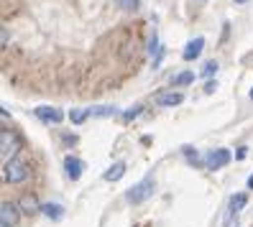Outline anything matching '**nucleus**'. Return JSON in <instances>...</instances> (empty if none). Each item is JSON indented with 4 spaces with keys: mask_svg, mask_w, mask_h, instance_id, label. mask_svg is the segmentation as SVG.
Returning a JSON list of instances; mask_svg holds the SVG:
<instances>
[{
    "mask_svg": "<svg viewBox=\"0 0 253 227\" xmlns=\"http://www.w3.org/2000/svg\"><path fill=\"white\" fill-rule=\"evenodd\" d=\"M154 189H156V181H154V176L148 174L146 179H141L136 187H130L128 191H126V202H130V204H141V202H146L148 196L154 194Z\"/></svg>",
    "mask_w": 253,
    "mask_h": 227,
    "instance_id": "1",
    "label": "nucleus"
},
{
    "mask_svg": "<svg viewBox=\"0 0 253 227\" xmlns=\"http://www.w3.org/2000/svg\"><path fill=\"white\" fill-rule=\"evenodd\" d=\"M3 179L8 181V184H21V181L28 179V166L18 158L13 161H5L3 163Z\"/></svg>",
    "mask_w": 253,
    "mask_h": 227,
    "instance_id": "2",
    "label": "nucleus"
},
{
    "mask_svg": "<svg viewBox=\"0 0 253 227\" xmlns=\"http://www.w3.org/2000/svg\"><path fill=\"white\" fill-rule=\"evenodd\" d=\"M228 163H230V151L228 148H215V151H210V153L205 156V166L210 171L222 169V166H228Z\"/></svg>",
    "mask_w": 253,
    "mask_h": 227,
    "instance_id": "3",
    "label": "nucleus"
},
{
    "mask_svg": "<svg viewBox=\"0 0 253 227\" xmlns=\"http://www.w3.org/2000/svg\"><path fill=\"white\" fill-rule=\"evenodd\" d=\"M0 143H3V158L5 161H13V153L18 151V141H16V135H13L10 130H0Z\"/></svg>",
    "mask_w": 253,
    "mask_h": 227,
    "instance_id": "4",
    "label": "nucleus"
},
{
    "mask_svg": "<svg viewBox=\"0 0 253 227\" xmlns=\"http://www.w3.org/2000/svg\"><path fill=\"white\" fill-rule=\"evenodd\" d=\"M154 102L159 105V108H176V105L184 102V95L182 92H174V89H169V92H159L154 97Z\"/></svg>",
    "mask_w": 253,
    "mask_h": 227,
    "instance_id": "5",
    "label": "nucleus"
},
{
    "mask_svg": "<svg viewBox=\"0 0 253 227\" xmlns=\"http://www.w3.org/2000/svg\"><path fill=\"white\" fill-rule=\"evenodd\" d=\"M202 49H205V38L202 36H197V38H192L187 46H184V51H182V56H184V62H195V59L202 54Z\"/></svg>",
    "mask_w": 253,
    "mask_h": 227,
    "instance_id": "6",
    "label": "nucleus"
},
{
    "mask_svg": "<svg viewBox=\"0 0 253 227\" xmlns=\"http://www.w3.org/2000/svg\"><path fill=\"white\" fill-rule=\"evenodd\" d=\"M18 220V207L16 204H10V202H3L0 204V225H16Z\"/></svg>",
    "mask_w": 253,
    "mask_h": 227,
    "instance_id": "7",
    "label": "nucleus"
},
{
    "mask_svg": "<svg viewBox=\"0 0 253 227\" xmlns=\"http://www.w3.org/2000/svg\"><path fill=\"white\" fill-rule=\"evenodd\" d=\"M18 207H21V212H26V215H36V212H41L43 204H39L36 194H23L21 202H18Z\"/></svg>",
    "mask_w": 253,
    "mask_h": 227,
    "instance_id": "8",
    "label": "nucleus"
},
{
    "mask_svg": "<svg viewBox=\"0 0 253 227\" xmlns=\"http://www.w3.org/2000/svg\"><path fill=\"white\" fill-rule=\"evenodd\" d=\"M64 169H67V176H69L72 181H77V179L82 176L84 163H82L80 158H74V156H67V158H64Z\"/></svg>",
    "mask_w": 253,
    "mask_h": 227,
    "instance_id": "9",
    "label": "nucleus"
},
{
    "mask_svg": "<svg viewBox=\"0 0 253 227\" xmlns=\"http://www.w3.org/2000/svg\"><path fill=\"white\" fill-rule=\"evenodd\" d=\"M36 117L39 120H43V123H62V113H59L56 108H46V105H43V108H36Z\"/></svg>",
    "mask_w": 253,
    "mask_h": 227,
    "instance_id": "10",
    "label": "nucleus"
},
{
    "mask_svg": "<svg viewBox=\"0 0 253 227\" xmlns=\"http://www.w3.org/2000/svg\"><path fill=\"white\" fill-rule=\"evenodd\" d=\"M123 174H126V163H123V161H115L110 169L102 174V179H105V181H121Z\"/></svg>",
    "mask_w": 253,
    "mask_h": 227,
    "instance_id": "11",
    "label": "nucleus"
},
{
    "mask_svg": "<svg viewBox=\"0 0 253 227\" xmlns=\"http://www.w3.org/2000/svg\"><path fill=\"white\" fill-rule=\"evenodd\" d=\"M41 212H43L49 220H62V217H64V207H62V204H43Z\"/></svg>",
    "mask_w": 253,
    "mask_h": 227,
    "instance_id": "12",
    "label": "nucleus"
},
{
    "mask_svg": "<svg viewBox=\"0 0 253 227\" xmlns=\"http://www.w3.org/2000/svg\"><path fill=\"white\" fill-rule=\"evenodd\" d=\"M246 202H248L246 194H233L230 196V215H238V212L246 207Z\"/></svg>",
    "mask_w": 253,
    "mask_h": 227,
    "instance_id": "13",
    "label": "nucleus"
},
{
    "mask_svg": "<svg viewBox=\"0 0 253 227\" xmlns=\"http://www.w3.org/2000/svg\"><path fill=\"white\" fill-rule=\"evenodd\" d=\"M115 113H118V110L110 108V105H100V108H92V110H90L92 117H110V115H115Z\"/></svg>",
    "mask_w": 253,
    "mask_h": 227,
    "instance_id": "14",
    "label": "nucleus"
},
{
    "mask_svg": "<svg viewBox=\"0 0 253 227\" xmlns=\"http://www.w3.org/2000/svg\"><path fill=\"white\" fill-rule=\"evenodd\" d=\"M192 82H195V74L192 72H182L174 77V87H184V84H192Z\"/></svg>",
    "mask_w": 253,
    "mask_h": 227,
    "instance_id": "15",
    "label": "nucleus"
},
{
    "mask_svg": "<svg viewBox=\"0 0 253 227\" xmlns=\"http://www.w3.org/2000/svg\"><path fill=\"white\" fill-rule=\"evenodd\" d=\"M217 62H215V59H212V62H207L205 67H202V77H212V74H217Z\"/></svg>",
    "mask_w": 253,
    "mask_h": 227,
    "instance_id": "16",
    "label": "nucleus"
},
{
    "mask_svg": "<svg viewBox=\"0 0 253 227\" xmlns=\"http://www.w3.org/2000/svg\"><path fill=\"white\" fill-rule=\"evenodd\" d=\"M87 115H90V110H72V113H69V120H72V123H77V125H80V123H82V120H84Z\"/></svg>",
    "mask_w": 253,
    "mask_h": 227,
    "instance_id": "17",
    "label": "nucleus"
},
{
    "mask_svg": "<svg viewBox=\"0 0 253 227\" xmlns=\"http://www.w3.org/2000/svg\"><path fill=\"white\" fill-rule=\"evenodd\" d=\"M184 156H187V161H189L192 166H197V163H200V153H197V151H192V148H184Z\"/></svg>",
    "mask_w": 253,
    "mask_h": 227,
    "instance_id": "18",
    "label": "nucleus"
},
{
    "mask_svg": "<svg viewBox=\"0 0 253 227\" xmlns=\"http://www.w3.org/2000/svg\"><path fill=\"white\" fill-rule=\"evenodd\" d=\"M118 5H121L123 10H136L138 8V0H115Z\"/></svg>",
    "mask_w": 253,
    "mask_h": 227,
    "instance_id": "19",
    "label": "nucleus"
},
{
    "mask_svg": "<svg viewBox=\"0 0 253 227\" xmlns=\"http://www.w3.org/2000/svg\"><path fill=\"white\" fill-rule=\"evenodd\" d=\"M141 115V105H136L133 110H128V113H123V120H133V117H138Z\"/></svg>",
    "mask_w": 253,
    "mask_h": 227,
    "instance_id": "20",
    "label": "nucleus"
},
{
    "mask_svg": "<svg viewBox=\"0 0 253 227\" xmlns=\"http://www.w3.org/2000/svg\"><path fill=\"white\" fill-rule=\"evenodd\" d=\"M215 87H217L215 82H207V84H205V92H207V95H212V92H215Z\"/></svg>",
    "mask_w": 253,
    "mask_h": 227,
    "instance_id": "21",
    "label": "nucleus"
},
{
    "mask_svg": "<svg viewBox=\"0 0 253 227\" xmlns=\"http://www.w3.org/2000/svg\"><path fill=\"white\" fill-rule=\"evenodd\" d=\"M248 189H253V174H251V179H248Z\"/></svg>",
    "mask_w": 253,
    "mask_h": 227,
    "instance_id": "22",
    "label": "nucleus"
},
{
    "mask_svg": "<svg viewBox=\"0 0 253 227\" xmlns=\"http://www.w3.org/2000/svg\"><path fill=\"white\" fill-rule=\"evenodd\" d=\"M235 3H238V5H241V3H248V0H235Z\"/></svg>",
    "mask_w": 253,
    "mask_h": 227,
    "instance_id": "23",
    "label": "nucleus"
},
{
    "mask_svg": "<svg viewBox=\"0 0 253 227\" xmlns=\"http://www.w3.org/2000/svg\"><path fill=\"white\" fill-rule=\"evenodd\" d=\"M251 100H253V89H251Z\"/></svg>",
    "mask_w": 253,
    "mask_h": 227,
    "instance_id": "24",
    "label": "nucleus"
},
{
    "mask_svg": "<svg viewBox=\"0 0 253 227\" xmlns=\"http://www.w3.org/2000/svg\"><path fill=\"white\" fill-rule=\"evenodd\" d=\"M0 227H10V225H0Z\"/></svg>",
    "mask_w": 253,
    "mask_h": 227,
    "instance_id": "25",
    "label": "nucleus"
}]
</instances>
